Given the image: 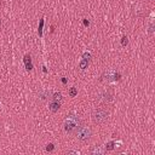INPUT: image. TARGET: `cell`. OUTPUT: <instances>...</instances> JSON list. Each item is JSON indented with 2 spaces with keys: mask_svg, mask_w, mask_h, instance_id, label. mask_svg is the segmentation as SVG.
<instances>
[{
  "mask_svg": "<svg viewBox=\"0 0 155 155\" xmlns=\"http://www.w3.org/2000/svg\"><path fill=\"white\" fill-rule=\"evenodd\" d=\"M68 154H78V155H79V154H80V151H78V150H69V151H68Z\"/></svg>",
  "mask_w": 155,
  "mask_h": 155,
  "instance_id": "obj_18",
  "label": "cell"
},
{
  "mask_svg": "<svg viewBox=\"0 0 155 155\" xmlns=\"http://www.w3.org/2000/svg\"><path fill=\"white\" fill-rule=\"evenodd\" d=\"M87 67H88V61L83 58V60H81V62H80V68L83 69V70H85Z\"/></svg>",
  "mask_w": 155,
  "mask_h": 155,
  "instance_id": "obj_9",
  "label": "cell"
},
{
  "mask_svg": "<svg viewBox=\"0 0 155 155\" xmlns=\"http://www.w3.org/2000/svg\"><path fill=\"white\" fill-rule=\"evenodd\" d=\"M91 153H92L93 155H102V154L104 153V149L102 148V147H95Z\"/></svg>",
  "mask_w": 155,
  "mask_h": 155,
  "instance_id": "obj_7",
  "label": "cell"
},
{
  "mask_svg": "<svg viewBox=\"0 0 155 155\" xmlns=\"http://www.w3.org/2000/svg\"><path fill=\"white\" fill-rule=\"evenodd\" d=\"M105 79H107V81H108L109 84H115L116 81L120 79V74H119L116 70L109 69L107 72V74H105Z\"/></svg>",
  "mask_w": 155,
  "mask_h": 155,
  "instance_id": "obj_4",
  "label": "cell"
},
{
  "mask_svg": "<svg viewBox=\"0 0 155 155\" xmlns=\"http://www.w3.org/2000/svg\"><path fill=\"white\" fill-rule=\"evenodd\" d=\"M105 149H107V150H112V149H114V142H109V143L107 144V147H105Z\"/></svg>",
  "mask_w": 155,
  "mask_h": 155,
  "instance_id": "obj_13",
  "label": "cell"
},
{
  "mask_svg": "<svg viewBox=\"0 0 155 155\" xmlns=\"http://www.w3.org/2000/svg\"><path fill=\"white\" fill-rule=\"evenodd\" d=\"M24 63H26V69L27 70H32V69H33V64H32L30 56H28V55L24 56Z\"/></svg>",
  "mask_w": 155,
  "mask_h": 155,
  "instance_id": "obj_6",
  "label": "cell"
},
{
  "mask_svg": "<svg viewBox=\"0 0 155 155\" xmlns=\"http://www.w3.org/2000/svg\"><path fill=\"white\" fill-rule=\"evenodd\" d=\"M122 145V141H115L114 142V148H119V147Z\"/></svg>",
  "mask_w": 155,
  "mask_h": 155,
  "instance_id": "obj_15",
  "label": "cell"
},
{
  "mask_svg": "<svg viewBox=\"0 0 155 155\" xmlns=\"http://www.w3.org/2000/svg\"><path fill=\"white\" fill-rule=\"evenodd\" d=\"M76 93H78V90H76L75 87H72V88L69 90V96H70V97H75Z\"/></svg>",
  "mask_w": 155,
  "mask_h": 155,
  "instance_id": "obj_11",
  "label": "cell"
},
{
  "mask_svg": "<svg viewBox=\"0 0 155 155\" xmlns=\"http://www.w3.org/2000/svg\"><path fill=\"white\" fill-rule=\"evenodd\" d=\"M43 27H44V18L40 20V24H39V36H43Z\"/></svg>",
  "mask_w": 155,
  "mask_h": 155,
  "instance_id": "obj_10",
  "label": "cell"
},
{
  "mask_svg": "<svg viewBox=\"0 0 155 155\" xmlns=\"http://www.w3.org/2000/svg\"><path fill=\"white\" fill-rule=\"evenodd\" d=\"M60 107H61V103L60 102H56V101H51L50 103H48V109H50L51 112H57L60 109Z\"/></svg>",
  "mask_w": 155,
  "mask_h": 155,
  "instance_id": "obj_5",
  "label": "cell"
},
{
  "mask_svg": "<svg viewBox=\"0 0 155 155\" xmlns=\"http://www.w3.org/2000/svg\"><path fill=\"white\" fill-rule=\"evenodd\" d=\"M103 101H105V102H109V101H112V96L107 92V93H104V98H103Z\"/></svg>",
  "mask_w": 155,
  "mask_h": 155,
  "instance_id": "obj_12",
  "label": "cell"
},
{
  "mask_svg": "<svg viewBox=\"0 0 155 155\" xmlns=\"http://www.w3.org/2000/svg\"><path fill=\"white\" fill-rule=\"evenodd\" d=\"M83 58L88 61L90 58H91V53H90V52H84V55H83Z\"/></svg>",
  "mask_w": 155,
  "mask_h": 155,
  "instance_id": "obj_14",
  "label": "cell"
},
{
  "mask_svg": "<svg viewBox=\"0 0 155 155\" xmlns=\"http://www.w3.org/2000/svg\"><path fill=\"white\" fill-rule=\"evenodd\" d=\"M107 118H108V112L104 108H97L92 113V120L97 122V124H101V122L105 121Z\"/></svg>",
  "mask_w": 155,
  "mask_h": 155,
  "instance_id": "obj_2",
  "label": "cell"
},
{
  "mask_svg": "<svg viewBox=\"0 0 155 155\" xmlns=\"http://www.w3.org/2000/svg\"><path fill=\"white\" fill-rule=\"evenodd\" d=\"M53 148H55V147H53V144H52V143H50V144H47V147H46V150H47V151H51V150H53Z\"/></svg>",
  "mask_w": 155,
  "mask_h": 155,
  "instance_id": "obj_16",
  "label": "cell"
},
{
  "mask_svg": "<svg viewBox=\"0 0 155 155\" xmlns=\"http://www.w3.org/2000/svg\"><path fill=\"white\" fill-rule=\"evenodd\" d=\"M92 135L91 128L87 127V126H81L78 128V132H76V137L79 141H87L90 137Z\"/></svg>",
  "mask_w": 155,
  "mask_h": 155,
  "instance_id": "obj_3",
  "label": "cell"
},
{
  "mask_svg": "<svg viewBox=\"0 0 155 155\" xmlns=\"http://www.w3.org/2000/svg\"><path fill=\"white\" fill-rule=\"evenodd\" d=\"M127 43H128V40H127V36H124L122 38V45H127Z\"/></svg>",
  "mask_w": 155,
  "mask_h": 155,
  "instance_id": "obj_17",
  "label": "cell"
},
{
  "mask_svg": "<svg viewBox=\"0 0 155 155\" xmlns=\"http://www.w3.org/2000/svg\"><path fill=\"white\" fill-rule=\"evenodd\" d=\"M79 125V118L75 114H69V115L64 120V124H63V128L67 133H72L75 128H78Z\"/></svg>",
  "mask_w": 155,
  "mask_h": 155,
  "instance_id": "obj_1",
  "label": "cell"
},
{
  "mask_svg": "<svg viewBox=\"0 0 155 155\" xmlns=\"http://www.w3.org/2000/svg\"><path fill=\"white\" fill-rule=\"evenodd\" d=\"M51 98H52V101H56V102H62V95L60 93V92H55L53 95H52V97H51Z\"/></svg>",
  "mask_w": 155,
  "mask_h": 155,
  "instance_id": "obj_8",
  "label": "cell"
}]
</instances>
